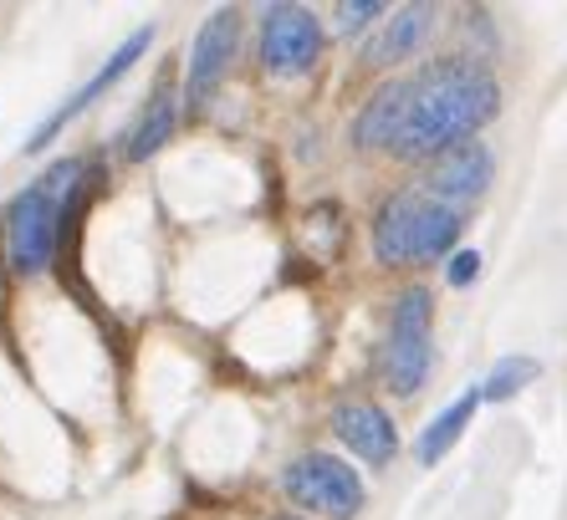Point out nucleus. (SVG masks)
<instances>
[{"label": "nucleus", "mask_w": 567, "mask_h": 520, "mask_svg": "<svg viewBox=\"0 0 567 520\" xmlns=\"http://www.w3.org/2000/svg\"><path fill=\"white\" fill-rule=\"evenodd\" d=\"M399 113H404V77L373 87V97L358 107V117H353V144L358 148H383V154H394Z\"/></svg>", "instance_id": "12"}, {"label": "nucleus", "mask_w": 567, "mask_h": 520, "mask_svg": "<svg viewBox=\"0 0 567 520\" xmlns=\"http://www.w3.org/2000/svg\"><path fill=\"white\" fill-rule=\"evenodd\" d=\"M435 306H430V291L410 287L394 297V312H389V342H383V377L399 398L424 388L430 363H435Z\"/></svg>", "instance_id": "4"}, {"label": "nucleus", "mask_w": 567, "mask_h": 520, "mask_svg": "<svg viewBox=\"0 0 567 520\" xmlns=\"http://www.w3.org/2000/svg\"><path fill=\"white\" fill-rule=\"evenodd\" d=\"M537 373H542L537 357H502V363L486 373V383H481V398H491V404H506V398H516V393L527 388Z\"/></svg>", "instance_id": "15"}, {"label": "nucleus", "mask_w": 567, "mask_h": 520, "mask_svg": "<svg viewBox=\"0 0 567 520\" xmlns=\"http://www.w3.org/2000/svg\"><path fill=\"white\" fill-rule=\"evenodd\" d=\"M475 408H481V388H465L455 404L445 408V414L430 424V429L420 434V444H414V455H420V465H440V459L455 449V439L465 434V424L475 418Z\"/></svg>", "instance_id": "14"}, {"label": "nucleus", "mask_w": 567, "mask_h": 520, "mask_svg": "<svg viewBox=\"0 0 567 520\" xmlns=\"http://www.w3.org/2000/svg\"><path fill=\"white\" fill-rule=\"evenodd\" d=\"M174 123H179V97H174V82L164 77L154 87V97H148V107L138 113L133 133H128V158H133V164H144L148 154H158V148L169 144Z\"/></svg>", "instance_id": "13"}, {"label": "nucleus", "mask_w": 567, "mask_h": 520, "mask_svg": "<svg viewBox=\"0 0 567 520\" xmlns=\"http://www.w3.org/2000/svg\"><path fill=\"white\" fill-rule=\"evenodd\" d=\"M455 235H461V209L440 205L420 184H410V189H394L373 215V256L383 266H424V260L450 256Z\"/></svg>", "instance_id": "3"}, {"label": "nucleus", "mask_w": 567, "mask_h": 520, "mask_svg": "<svg viewBox=\"0 0 567 520\" xmlns=\"http://www.w3.org/2000/svg\"><path fill=\"white\" fill-rule=\"evenodd\" d=\"M148 41H154V27H138V31H133V37L123 41L118 52L107 56V62L97 66L93 77L82 82V87L72 92V97H66L62 107H52V113L41 117V128H37V133H31V138H27V154H37V148H47V144H52V138H56V133H62L66 123H72V117H82V113H87V107H93V103H97V97H103L107 87H118V82H123V77H128V72H133V62H138V56L148 52Z\"/></svg>", "instance_id": "8"}, {"label": "nucleus", "mask_w": 567, "mask_h": 520, "mask_svg": "<svg viewBox=\"0 0 567 520\" xmlns=\"http://www.w3.org/2000/svg\"><path fill=\"white\" fill-rule=\"evenodd\" d=\"M281 490H287L291 506L317 510V516H332V520H353L363 510V480L358 469L343 465L338 455H297L287 469H281Z\"/></svg>", "instance_id": "5"}, {"label": "nucleus", "mask_w": 567, "mask_h": 520, "mask_svg": "<svg viewBox=\"0 0 567 520\" xmlns=\"http://www.w3.org/2000/svg\"><path fill=\"white\" fill-rule=\"evenodd\" d=\"M82 179H87V164L62 158L11 199V209H6V256H11L16 275H41L52 266L56 246L66 240V205H72Z\"/></svg>", "instance_id": "2"}, {"label": "nucleus", "mask_w": 567, "mask_h": 520, "mask_svg": "<svg viewBox=\"0 0 567 520\" xmlns=\"http://www.w3.org/2000/svg\"><path fill=\"white\" fill-rule=\"evenodd\" d=\"M332 429H338V439H343L363 465H389V459L399 455L394 418L383 414L379 404H369V398H348V404L332 408Z\"/></svg>", "instance_id": "10"}, {"label": "nucleus", "mask_w": 567, "mask_h": 520, "mask_svg": "<svg viewBox=\"0 0 567 520\" xmlns=\"http://www.w3.org/2000/svg\"><path fill=\"white\" fill-rule=\"evenodd\" d=\"M277 520H302V516H277Z\"/></svg>", "instance_id": "18"}, {"label": "nucleus", "mask_w": 567, "mask_h": 520, "mask_svg": "<svg viewBox=\"0 0 567 520\" xmlns=\"http://www.w3.org/2000/svg\"><path fill=\"white\" fill-rule=\"evenodd\" d=\"M430 31H435V6H404V11H394V21H383V31L369 41L363 62H369V66L410 62V56L424 46V37H430Z\"/></svg>", "instance_id": "11"}, {"label": "nucleus", "mask_w": 567, "mask_h": 520, "mask_svg": "<svg viewBox=\"0 0 567 520\" xmlns=\"http://www.w3.org/2000/svg\"><path fill=\"white\" fill-rule=\"evenodd\" d=\"M502 107V87L486 62L475 56H440L404 77V113H399L394 158H440L450 148L475 144Z\"/></svg>", "instance_id": "1"}, {"label": "nucleus", "mask_w": 567, "mask_h": 520, "mask_svg": "<svg viewBox=\"0 0 567 520\" xmlns=\"http://www.w3.org/2000/svg\"><path fill=\"white\" fill-rule=\"evenodd\" d=\"M322 56V27L307 6H266L261 15V66L271 77H302Z\"/></svg>", "instance_id": "6"}, {"label": "nucleus", "mask_w": 567, "mask_h": 520, "mask_svg": "<svg viewBox=\"0 0 567 520\" xmlns=\"http://www.w3.org/2000/svg\"><path fill=\"white\" fill-rule=\"evenodd\" d=\"M379 15H383L379 0H358V6H338V31H343V37H353V31H363L369 21H379Z\"/></svg>", "instance_id": "16"}, {"label": "nucleus", "mask_w": 567, "mask_h": 520, "mask_svg": "<svg viewBox=\"0 0 567 520\" xmlns=\"http://www.w3.org/2000/svg\"><path fill=\"white\" fill-rule=\"evenodd\" d=\"M236 46H240V11L220 6V11L195 31V46H189V62H185V103L189 107H205L220 92L225 72L236 62Z\"/></svg>", "instance_id": "7"}, {"label": "nucleus", "mask_w": 567, "mask_h": 520, "mask_svg": "<svg viewBox=\"0 0 567 520\" xmlns=\"http://www.w3.org/2000/svg\"><path fill=\"white\" fill-rule=\"evenodd\" d=\"M475 275H481V250H455L445 266V281L450 287H471Z\"/></svg>", "instance_id": "17"}, {"label": "nucleus", "mask_w": 567, "mask_h": 520, "mask_svg": "<svg viewBox=\"0 0 567 520\" xmlns=\"http://www.w3.org/2000/svg\"><path fill=\"white\" fill-rule=\"evenodd\" d=\"M491 174H496L491 148L486 144H461V148H450V154H440V158L424 164L420 189L430 199H440V205H450V209H465V205H475V199L486 195Z\"/></svg>", "instance_id": "9"}]
</instances>
